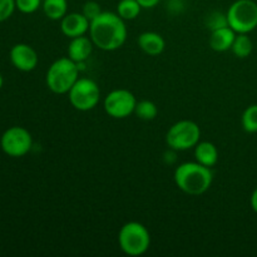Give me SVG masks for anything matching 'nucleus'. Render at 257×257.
I'll return each instance as SVG.
<instances>
[{
  "instance_id": "nucleus-1",
  "label": "nucleus",
  "mask_w": 257,
  "mask_h": 257,
  "mask_svg": "<svg viewBox=\"0 0 257 257\" xmlns=\"http://www.w3.org/2000/svg\"><path fill=\"white\" fill-rule=\"evenodd\" d=\"M89 38L93 44L105 52L122 47L127 39V27L117 13L102 12L90 22Z\"/></svg>"
},
{
  "instance_id": "nucleus-2",
  "label": "nucleus",
  "mask_w": 257,
  "mask_h": 257,
  "mask_svg": "<svg viewBox=\"0 0 257 257\" xmlns=\"http://www.w3.org/2000/svg\"><path fill=\"white\" fill-rule=\"evenodd\" d=\"M213 173L210 167L198 162H186L175 171V182L182 192L190 196H201L210 190Z\"/></svg>"
},
{
  "instance_id": "nucleus-3",
  "label": "nucleus",
  "mask_w": 257,
  "mask_h": 257,
  "mask_svg": "<svg viewBox=\"0 0 257 257\" xmlns=\"http://www.w3.org/2000/svg\"><path fill=\"white\" fill-rule=\"evenodd\" d=\"M79 79V64L69 57L59 58L48 69L47 87L55 94H67Z\"/></svg>"
},
{
  "instance_id": "nucleus-4",
  "label": "nucleus",
  "mask_w": 257,
  "mask_h": 257,
  "mask_svg": "<svg viewBox=\"0 0 257 257\" xmlns=\"http://www.w3.org/2000/svg\"><path fill=\"white\" fill-rule=\"evenodd\" d=\"M119 247L125 255L141 256L147 252L151 245L150 231L142 223L131 221L120 227L118 233Z\"/></svg>"
},
{
  "instance_id": "nucleus-5",
  "label": "nucleus",
  "mask_w": 257,
  "mask_h": 257,
  "mask_svg": "<svg viewBox=\"0 0 257 257\" xmlns=\"http://www.w3.org/2000/svg\"><path fill=\"white\" fill-rule=\"evenodd\" d=\"M226 15L228 27L237 34H248L257 28V4L253 0H236Z\"/></svg>"
},
{
  "instance_id": "nucleus-6",
  "label": "nucleus",
  "mask_w": 257,
  "mask_h": 257,
  "mask_svg": "<svg viewBox=\"0 0 257 257\" xmlns=\"http://www.w3.org/2000/svg\"><path fill=\"white\" fill-rule=\"evenodd\" d=\"M201 130L193 120L183 119L175 123L166 135V143L173 151H187L200 142Z\"/></svg>"
},
{
  "instance_id": "nucleus-7",
  "label": "nucleus",
  "mask_w": 257,
  "mask_h": 257,
  "mask_svg": "<svg viewBox=\"0 0 257 257\" xmlns=\"http://www.w3.org/2000/svg\"><path fill=\"white\" fill-rule=\"evenodd\" d=\"M68 98L75 109L87 112L98 105L100 100V89L94 80L89 78H79L68 92Z\"/></svg>"
},
{
  "instance_id": "nucleus-8",
  "label": "nucleus",
  "mask_w": 257,
  "mask_h": 257,
  "mask_svg": "<svg viewBox=\"0 0 257 257\" xmlns=\"http://www.w3.org/2000/svg\"><path fill=\"white\" fill-rule=\"evenodd\" d=\"M0 147L9 157L19 158L30 152L33 147V137L28 130L19 125L10 127L0 138Z\"/></svg>"
},
{
  "instance_id": "nucleus-9",
  "label": "nucleus",
  "mask_w": 257,
  "mask_h": 257,
  "mask_svg": "<svg viewBox=\"0 0 257 257\" xmlns=\"http://www.w3.org/2000/svg\"><path fill=\"white\" fill-rule=\"evenodd\" d=\"M136 104H137V99L135 94L127 89L112 90L108 93L103 102L105 113L115 119L130 117L132 113H135Z\"/></svg>"
},
{
  "instance_id": "nucleus-10",
  "label": "nucleus",
  "mask_w": 257,
  "mask_h": 257,
  "mask_svg": "<svg viewBox=\"0 0 257 257\" xmlns=\"http://www.w3.org/2000/svg\"><path fill=\"white\" fill-rule=\"evenodd\" d=\"M10 62L20 72H32L37 68L39 58L37 52L29 44L19 43L10 49Z\"/></svg>"
},
{
  "instance_id": "nucleus-11",
  "label": "nucleus",
  "mask_w": 257,
  "mask_h": 257,
  "mask_svg": "<svg viewBox=\"0 0 257 257\" xmlns=\"http://www.w3.org/2000/svg\"><path fill=\"white\" fill-rule=\"evenodd\" d=\"M90 22L83 13H69L60 20V30L69 39L82 37L89 32Z\"/></svg>"
},
{
  "instance_id": "nucleus-12",
  "label": "nucleus",
  "mask_w": 257,
  "mask_h": 257,
  "mask_svg": "<svg viewBox=\"0 0 257 257\" xmlns=\"http://www.w3.org/2000/svg\"><path fill=\"white\" fill-rule=\"evenodd\" d=\"M93 45L94 44H93L92 39L85 37V35L73 38L68 45V57L74 60L75 63L80 64L90 57L93 52Z\"/></svg>"
},
{
  "instance_id": "nucleus-13",
  "label": "nucleus",
  "mask_w": 257,
  "mask_h": 257,
  "mask_svg": "<svg viewBox=\"0 0 257 257\" xmlns=\"http://www.w3.org/2000/svg\"><path fill=\"white\" fill-rule=\"evenodd\" d=\"M236 34L237 33L231 27H223L212 30L210 35V47L215 52H227L232 48Z\"/></svg>"
},
{
  "instance_id": "nucleus-14",
  "label": "nucleus",
  "mask_w": 257,
  "mask_h": 257,
  "mask_svg": "<svg viewBox=\"0 0 257 257\" xmlns=\"http://www.w3.org/2000/svg\"><path fill=\"white\" fill-rule=\"evenodd\" d=\"M138 47L148 55L162 54L166 48V42L162 35L155 32H145L138 38Z\"/></svg>"
},
{
  "instance_id": "nucleus-15",
  "label": "nucleus",
  "mask_w": 257,
  "mask_h": 257,
  "mask_svg": "<svg viewBox=\"0 0 257 257\" xmlns=\"http://www.w3.org/2000/svg\"><path fill=\"white\" fill-rule=\"evenodd\" d=\"M195 158L196 162L201 163L206 167H213L218 161L217 147L207 141L198 142L195 147Z\"/></svg>"
},
{
  "instance_id": "nucleus-16",
  "label": "nucleus",
  "mask_w": 257,
  "mask_h": 257,
  "mask_svg": "<svg viewBox=\"0 0 257 257\" xmlns=\"http://www.w3.org/2000/svg\"><path fill=\"white\" fill-rule=\"evenodd\" d=\"M43 12L50 20H62L68 14L67 0H43Z\"/></svg>"
},
{
  "instance_id": "nucleus-17",
  "label": "nucleus",
  "mask_w": 257,
  "mask_h": 257,
  "mask_svg": "<svg viewBox=\"0 0 257 257\" xmlns=\"http://www.w3.org/2000/svg\"><path fill=\"white\" fill-rule=\"evenodd\" d=\"M142 7L137 0H119L117 5V14L123 20H133L140 15Z\"/></svg>"
},
{
  "instance_id": "nucleus-18",
  "label": "nucleus",
  "mask_w": 257,
  "mask_h": 257,
  "mask_svg": "<svg viewBox=\"0 0 257 257\" xmlns=\"http://www.w3.org/2000/svg\"><path fill=\"white\" fill-rule=\"evenodd\" d=\"M252 40L247 34H236L231 50L237 58H247L252 53Z\"/></svg>"
},
{
  "instance_id": "nucleus-19",
  "label": "nucleus",
  "mask_w": 257,
  "mask_h": 257,
  "mask_svg": "<svg viewBox=\"0 0 257 257\" xmlns=\"http://www.w3.org/2000/svg\"><path fill=\"white\" fill-rule=\"evenodd\" d=\"M135 113L140 119L143 120H152L157 117L158 114V108L152 100H141L137 102L135 108Z\"/></svg>"
},
{
  "instance_id": "nucleus-20",
  "label": "nucleus",
  "mask_w": 257,
  "mask_h": 257,
  "mask_svg": "<svg viewBox=\"0 0 257 257\" xmlns=\"http://www.w3.org/2000/svg\"><path fill=\"white\" fill-rule=\"evenodd\" d=\"M241 122H242V127L246 132H257V104H252L246 108L242 118H241Z\"/></svg>"
},
{
  "instance_id": "nucleus-21",
  "label": "nucleus",
  "mask_w": 257,
  "mask_h": 257,
  "mask_svg": "<svg viewBox=\"0 0 257 257\" xmlns=\"http://www.w3.org/2000/svg\"><path fill=\"white\" fill-rule=\"evenodd\" d=\"M206 25H207V28L211 32L215 29H218V28L228 27L227 15L222 14L220 12H212L206 18Z\"/></svg>"
},
{
  "instance_id": "nucleus-22",
  "label": "nucleus",
  "mask_w": 257,
  "mask_h": 257,
  "mask_svg": "<svg viewBox=\"0 0 257 257\" xmlns=\"http://www.w3.org/2000/svg\"><path fill=\"white\" fill-rule=\"evenodd\" d=\"M42 0H15V7L23 14H33L39 9Z\"/></svg>"
},
{
  "instance_id": "nucleus-23",
  "label": "nucleus",
  "mask_w": 257,
  "mask_h": 257,
  "mask_svg": "<svg viewBox=\"0 0 257 257\" xmlns=\"http://www.w3.org/2000/svg\"><path fill=\"white\" fill-rule=\"evenodd\" d=\"M82 13L89 22H92V20H94L102 13V9H100V5L97 2L90 0V2H87L83 5Z\"/></svg>"
},
{
  "instance_id": "nucleus-24",
  "label": "nucleus",
  "mask_w": 257,
  "mask_h": 257,
  "mask_svg": "<svg viewBox=\"0 0 257 257\" xmlns=\"http://www.w3.org/2000/svg\"><path fill=\"white\" fill-rule=\"evenodd\" d=\"M15 9V0H0V23L9 19Z\"/></svg>"
},
{
  "instance_id": "nucleus-25",
  "label": "nucleus",
  "mask_w": 257,
  "mask_h": 257,
  "mask_svg": "<svg viewBox=\"0 0 257 257\" xmlns=\"http://www.w3.org/2000/svg\"><path fill=\"white\" fill-rule=\"evenodd\" d=\"M137 2L140 3L142 9H151V8L157 7L161 0H137Z\"/></svg>"
},
{
  "instance_id": "nucleus-26",
  "label": "nucleus",
  "mask_w": 257,
  "mask_h": 257,
  "mask_svg": "<svg viewBox=\"0 0 257 257\" xmlns=\"http://www.w3.org/2000/svg\"><path fill=\"white\" fill-rule=\"evenodd\" d=\"M251 207L257 213V187L252 192V195H251Z\"/></svg>"
},
{
  "instance_id": "nucleus-27",
  "label": "nucleus",
  "mask_w": 257,
  "mask_h": 257,
  "mask_svg": "<svg viewBox=\"0 0 257 257\" xmlns=\"http://www.w3.org/2000/svg\"><path fill=\"white\" fill-rule=\"evenodd\" d=\"M3 84H4V78H3V75L0 74V89L3 88Z\"/></svg>"
}]
</instances>
